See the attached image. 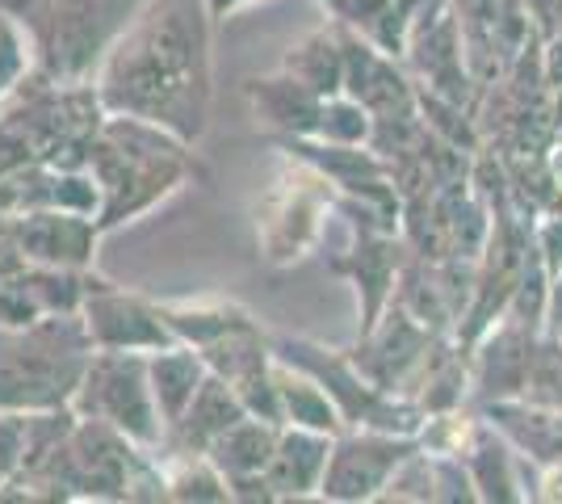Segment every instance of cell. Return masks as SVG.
<instances>
[{
    "label": "cell",
    "instance_id": "cell-14",
    "mask_svg": "<svg viewBox=\"0 0 562 504\" xmlns=\"http://www.w3.org/2000/svg\"><path fill=\"white\" fill-rule=\"evenodd\" d=\"M331 433L299 429V425H281L278 450L265 471V483L273 492V501H319V483L328 471Z\"/></svg>",
    "mask_w": 562,
    "mask_h": 504
},
{
    "label": "cell",
    "instance_id": "cell-6",
    "mask_svg": "<svg viewBox=\"0 0 562 504\" xmlns=\"http://www.w3.org/2000/svg\"><path fill=\"white\" fill-rule=\"evenodd\" d=\"M76 416H93L126 433L131 441H139L143 450H160L165 446V421L156 408V395L147 383V354H101L85 366V379L71 395Z\"/></svg>",
    "mask_w": 562,
    "mask_h": 504
},
{
    "label": "cell",
    "instance_id": "cell-19",
    "mask_svg": "<svg viewBox=\"0 0 562 504\" xmlns=\"http://www.w3.org/2000/svg\"><path fill=\"white\" fill-rule=\"evenodd\" d=\"M206 374H211L206 358L193 345H186V340H172L165 349H151L147 354V383H151V395H156V408H160L165 429H172L186 416V408L193 404V395H198V387L206 383Z\"/></svg>",
    "mask_w": 562,
    "mask_h": 504
},
{
    "label": "cell",
    "instance_id": "cell-24",
    "mask_svg": "<svg viewBox=\"0 0 562 504\" xmlns=\"http://www.w3.org/2000/svg\"><path fill=\"white\" fill-rule=\"evenodd\" d=\"M165 471V501L181 504H227L232 483L211 462V455H186V450H160Z\"/></svg>",
    "mask_w": 562,
    "mask_h": 504
},
{
    "label": "cell",
    "instance_id": "cell-28",
    "mask_svg": "<svg viewBox=\"0 0 562 504\" xmlns=\"http://www.w3.org/2000/svg\"><path fill=\"white\" fill-rule=\"evenodd\" d=\"M428 455H432V450H428ZM432 501H446V504L479 501L462 455H432Z\"/></svg>",
    "mask_w": 562,
    "mask_h": 504
},
{
    "label": "cell",
    "instance_id": "cell-9",
    "mask_svg": "<svg viewBox=\"0 0 562 504\" xmlns=\"http://www.w3.org/2000/svg\"><path fill=\"white\" fill-rule=\"evenodd\" d=\"M340 223H345V244H340V248H328L324 257H328L331 273H340V278L352 282V290H357L361 333H366V328L378 324V315L395 303L398 269L407 261V248H403V236L370 232V227H357L349 219H340Z\"/></svg>",
    "mask_w": 562,
    "mask_h": 504
},
{
    "label": "cell",
    "instance_id": "cell-10",
    "mask_svg": "<svg viewBox=\"0 0 562 504\" xmlns=\"http://www.w3.org/2000/svg\"><path fill=\"white\" fill-rule=\"evenodd\" d=\"M446 333H432L428 324H420L412 312H403L398 303H391L378 315L374 328H366L361 340L349 354L361 366V374L382 391H403V383L412 379V370L424 361V354L432 349V340Z\"/></svg>",
    "mask_w": 562,
    "mask_h": 504
},
{
    "label": "cell",
    "instance_id": "cell-32",
    "mask_svg": "<svg viewBox=\"0 0 562 504\" xmlns=\"http://www.w3.org/2000/svg\"><path fill=\"white\" fill-rule=\"evenodd\" d=\"M214 13V22H227V18H235L239 9H248V4H257V0H206Z\"/></svg>",
    "mask_w": 562,
    "mask_h": 504
},
{
    "label": "cell",
    "instance_id": "cell-16",
    "mask_svg": "<svg viewBox=\"0 0 562 504\" xmlns=\"http://www.w3.org/2000/svg\"><path fill=\"white\" fill-rule=\"evenodd\" d=\"M244 97L252 105L257 122L265 126L269 139H294V135H315V122H319V105L324 97L315 89H306L303 80H294L290 72L273 76H252L244 85Z\"/></svg>",
    "mask_w": 562,
    "mask_h": 504
},
{
    "label": "cell",
    "instance_id": "cell-30",
    "mask_svg": "<svg viewBox=\"0 0 562 504\" xmlns=\"http://www.w3.org/2000/svg\"><path fill=\"white\" fill-rule=\"evenodd\" d=\"M533 248H538V257L554 278L562 269V215H546L533 223Z\"/></svg>",
    "mask_w": 562,
    "mask_h": 504
},
{
    "label": "cell",
    "instance_id": "cell-25",
    "mask_svg": "<svg viewBox=\"0 0 562 504\" xmlns=\"http://www.w3.org/2000/svg\"><path fill=\"white\" fill-rule=\"evenodd\" d=\"M370 135H374V114L349 93H331L324 97V105H319V122H315V139H324V144H370Z\"/></svg>",
    "mask_w": 562,
    "mask_h": 504
},
{
    "label": "cell",
    "instance_id": "cell-2",
    "mask_svg": "<svg viewBox=\"0 0 562 504\" xmlns=\"http://www.w3.org/2000/svg\"><path fill=\"white\" fill-rule=\"evenodd\" d=\"M89 172L101 186V215L97 227L110 236L117 227L151 215L168 198L189 190L206 177L193 144L177 139L156 122L131 114H105L89 152Z\"/></svg>",
    "mask_w": 562,
    "mask_h": 504
},
{
    "label": "cell",
    "instance_id": "cell-21",
    "mask_svg": "<svg viewBox=\"0 0 562 504\" xmlns=\"http://www.w3.org/2000/svg\"><path fill=\"white\" fill-rule=\"evenodd\" d=\"M281 72L303 80L306 89L319 97L345 93V38H340V22L315 25L303 34L294 47L281 55Z\"/></svg>",
    "mask_w": 562,
    "mask_h": 504
},
{
    "label": "cell",
    "instance_id": "cell-27",
    "mask_svg": "<svg viewBox=\"0 0 562 504\" xmlns=\"http://www.w3.org/2000/svg\"><path fill=\"white\" fill-rule=\"evenodd\" d=\"M30 76H34L30 34H25V25L0 4V101H9Z\"/></svg>",
    "mask_w": 562,
    "mask_h": 504
},
{
    "label": "cell",
    "instance_id": "cell-22",
    "mask_svg": "<svg viewBox=\"0 0 562 504\" xmlns=\"http://www.w3.org/2000/svg\"><path fill=\"white\" fill-rule=\"evenodd\" d=\"M278 433H281V425H273V421L244 416V421H235L232 429L214 441L206 455H211L214 467L227 475L232 488L244 480H260V475L269 471V462H273Z\"/></svg>",
    "mask_w": 562,
    "mask_h": 504
},
{
    "label": "cell",
    "instance_id": "cell-4",
    "mask_svg": "<svg viewBox=\"0 0 562 504\" xmlns=\"http://www.w3.org/2000/svg\"><path fill=\"white\" fill-rule=\"evenodd\" d=\"M93 345L80 312L47 315L30 328H0V412L71 408Z\"/></svg>",
    "mask_w": 562,
    "mask_h": 504
},
{
    "label": "cell",
    "instance_id": "cell-13",
    "mask_svg": "<svg viewBox=\"0 0 562 504\" xmlns=\"http://www.w3.org/2000/svg\"><path fill=\"white\" fill-rule=\"evenodd\" d=\"M89 273L76 269H47V265H25L18 273L0 278V328H30L47 315L80 312Z\"/></svg>",
    "mask_w": 562,
    "mask_h": 504
},
{
    "label": "cell",
    "instance_id": "cell-12",
    "mask_svg": "<svg viewBox=\"0 0 562 504\" xmlns=\"http://www.w3.org/2000/svg\"><path fill=\"white\" fill-rule=\"evenodd\" d=\"M538 336V328L520 324L513 315H499L492 328L470 345V395L479 400V408L492 400L520 395Z\"/></svg>",
    "mask_w": 562,
    "mask_h": 504
},
{
    "label": "cell",
    "instance_id": "cell-1",
    "mask_svg": "<svg viewBox=\"0 0 562 504\" xmlns=\"http://www.w3.org/2000/svg\"><path fill=\"white\" fill-rule=\"evenodd\" d=\"M214 25L206 0H143L93 80L105 114L156 122L202 144L214 105Z\"/></svg>",
    "mask_w": 562,
    "mask_h": 504
},
{
    "label": "cell",
    "instance_id": "cell-31",
    "mask_svg": "<svg viewBox=\"0 0 562 504\" xmlns=\"http://www.w3.org/2000/svg\"><path fill=\"white\" fill-rule=\"evenodd\" d=\"M546 333L562 336V269L550 278V307H546Z\"/></svg>",
    "mask_w": 562,
    "mask_h": 504
},
{
    "label": "cell",
    "instance_id": "cell-7",
    "mask_svg": "<svg viewBox=\"0 0 562 504\" xmlns=\"http://www.w3.org/2000/svg\"><path fill=\"white\" fill-rule=\"evenodd\" d=\"M416 450H420V437L345 425V429L331 437V455H328L324 483H319V501H331V504L382 501V492L391 488L395 471Z\"/></svg>",
    "mask_w": 562,
    "mask_h": 504
},
{
    "label": "cell",
    "instance_id": "cell-23",
    "mask_svg": "<svg viewBox=\"0 0 562 504\" xmlns=\"http://www.w3.org/2000/svg\"><path fill=\"white\" fill-rule=\"evenodd\" d=\"M160 312H165L172 336L193 349H206L218 336L235 333L244 324H257V315L232 299H160Z\"/></svg>",
    "mask_w": 562,
    "mask_h": 504
},
{
    "label": "cell",
    "instance_id": "cell-26",
    "mask_svg": "<svg viewBox=\"0 0 562 504\" xmlns=\"http://www.w3.org/2000/svg\"><path fill=\"white\" fill-rule=\"evenodd\" d=\"M520 400L546 404V408H562V336H550V333L538 336L529 370H525Z\"/></svg>",
    "mask_w": 562,
    "mask_h": 504
},
{
    "label": "cell",
    "instance_id": "cell-15",
    "mask_svg": "<svg viewBox=\"0 0 562 504\" xmlns=\"http://www.w3.org/2000/svg\"><path fill=\"white\" fill-rule=\"evenodd\" d=\"M458 455L467 462L479 501H499V504L529 501V488H525V475H520L525 458L516 455L513 446H508V437L495 429V425H487L483 416L470 421V433Z\"/></svg>",
    "mask_w": 562,
    "mask_h": 504
},
{
    "label": "cell",
    "instance_id": "cell-29",
    "mask_svg": "<svg viewBox=\"0 0 562 504\" xmlns=\"http://www.w3.org/2000/svg\"><path fill=\"white\" fill-rule=\"evenodd\" d=\"M25 458V412H0V488L22 471Z\"/></svg>",
    "mask_w": 562,
    "mask_h": 504
},
{
    "label": "cell",
    "instance_id": "cell-5",
    "mask_svg": "<svg viewBox=\"0 0 562 504\" xmlns=\"http://www.w3.org/2000/svg\"><path fill=\"white\" fill-rule=\"evenodd\" d=\"M290 160V156H285ZM331 215H336V186L324 172L303 160H290L285 172L269 186L257 211V248L260 261L273 269L299 265L324 240Z\"/></svg>",
    "mask_w": 562,
    "mask_h": 504
},
{
    "label": "cell",
    "instance_id": "cell-3",
    "mask_svg": "<svg viewBox=\"0 0 562 504\" xmlns=\"http://www.w3.org/2000/svg\"><path fill=\"white\" fill-rule=\"evenodd\" d=\"M30 34L34 72L55 85H93L143 0H0Z\"/></svg>",
    "mask_w": 562,
    "mask_h": 504
},
{
    "label": "cell",
    "instance_id": "cell-17",
    "mask_svg": "<svg viewBox=\"0 0 562 504\" xmlns=\"http://www.w3.org/2000/svg\"><path fill=\"white\" fill-rule=\"evenodd\" d=\"M479 416L504 433L508 446L529 467H554V462H562V408H546V404H529V400L513 395V400L483 404Z\"/></svg>",
    "mask_w": 562,
    "mask_h": 504
},
{
    "label": "cell",
    "instance_id": "cell-11",
    "mask_svg": "<svg viewBox=\"0 0 562 504\" xmlns=\"http://www.w3.org/2000/svg\"><path fill=\"white\" fill-rule=\"evenodd\" d=\"M13 223V240L22 248L25 265H47V269H93L97 244H101V227L93 215H76V211H22L9 215Z\"/></svg>",
    "mask_w": 562,
    "mask_h": 504
},
{
    "label": "cell",
    "instance_id": "cell-20",
    "mask_svg": "<svg viewBox=\"0 0 562 504\" xmlns=\"http://www.w3.org/2000/svg\"><path fill=\"white\" fill-rule=\"evenodd\" d=\"M273 387H278L281 425L331 433V437L345 429V416L336 408V400L324 391V383L315 374H306L303 366L278 358V354H273Z\"/></svg>",
    "mask_w": 562,
    "mask_h": 504
},
{
    "label": "cell",
    "instance_id": "cell-8",
    "mask_svg": "<svg viewBox=\"0 0 562 504\" xmlns=\"http://www.w3.org/2000/svg\"><path fill=\"white\" fill-rule=\"evenodd\" d=\"M80 320H85L89 345L101 354H151V349H165L177 340L160 312V299L105 282V278H97V269L89 273Z\"/></svg>",
    "mask_w": 562,
    "mask_h": 504
},
{
    "label": "cell",
    "instance_id": "cell-18",
    "mask_svg": "<svg viewBox=\"0 0 562 504\" xmlns=\"http://www.w3.org/2000/svg\"><path fill=\"white\" fill-rule=\"evenodd\" d=\"M244 416H248V408H244V400L235 395V387L223 383L218 374H206V383L198 387V395H193V404L186 408V416L168 429L160 450L206 455L214 441L232 429L235 421H244ZM160 450H156V455H160Z\"/></svg>",
    "mask_w": 562,
    "mask_h": 504
}]
</instances>
